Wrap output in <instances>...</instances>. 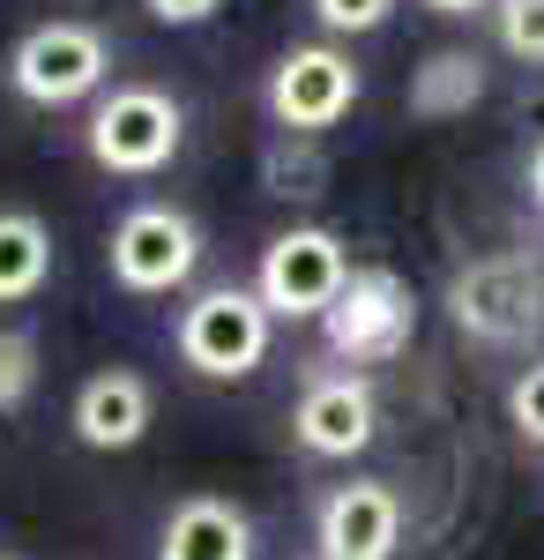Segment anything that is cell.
I'll return each mask as SVG.
<instances>
[{
    "instance_id": "cell-1",
    "label": "cell",
    "mask_w": 544,
    "mask_h": 560,
    "mask_svg": "<svg viewBox=\"0 0 544 560\" xmlns=\"http://www.w3.org/2000/svg\"><path fill=\"white\" fill-rule=\"evenodd\" d=\"M90 165L113 179H150L165 173L172 158H179V142H187V113H179V97L157 83H113L97 105H90Z\"/></svg>"
},
{
    "instance_id": "cell-2",
    "label": "cell",
    "mask_w": 544,
    "mask_h": 560,
    "mask_svg": "<svg viewBox=\"0 0 544 560\" xmlns=\"http://www.w3.org/2000/svg\"><path fill=\"white\" fill-rule=\"evenodd\" d=\"M105 75H113V38L97 23H75V15H52L38 31H23L8 52V90L23 105H45V113L105 97Z\"/></svg>"
},
{
    "instance_id": "cell-3",
    "label": "cell",
    "mask_w": 544,
    "mask_h": 560,
    "mask_svg": "<svg viewBox=\"0 0 544 560\" xmlns=\"http://www.w3.org/2000/svg\"><path fill=\"white\" fill-rule=\"evenodd\" d=\"M269 337H276V314L261 306L253 284H210L179 306V329L172 345L179 359L202 374V382H247L253 366L269 359Z\"/></svg>"
},
{
    "instance_id": "cell-4",
    "label": "cell",
    "mask_w": 544,
    "mask_h": 560,
    "mask_svg": "<svg viewBox=\"0 0 544 560\" xmlns=\"http://www.w3.org/2000/svg\"><path fill=\"white\" fill-rule=\"evenodd\" d=\"M411 337H418V300L388 261H358L335 306L321 314V345L343 366H388L411 351Z\"/></svg>"
},
{
    "instance_id": "cell-5",
    "label": "cell",
    "mask_w": 544,
    "mask_h": 560,
    "mask_svg": "<svg viewBox=\"0 0 544 560\" xmlns=\"http://www.w3.org/2000/svg\"><path fill=\"white\" fill-rule=\"evenodd\" d=\"M448 314H456L462 337L485 345V351L530 345L544 329V269L530 255H515V247L507 255H477L448 284Z\"/></svg>"
},
{
    "instance_id": "cell-6",
    "label": "cell",
    "mask_w": 544,
    "mask_h": 560,
    "mask_svg": "<svg viewBox=\"0 0 544 560\" xmlns=\"http://www.w3.org/2000/svg\"><path fill=\"white\" fill-rule=\"evenodd\" d=\"M194 261H202V232H194V217L172 210V202H134L113 224V240H105V269H113V284L134 292V300L179 292L194 277Z\"/></svg>"
},
{
    "instance_id": "cell-7",
    "label": "cell",
    "mask_w": 544,
    "mask_h": 560,
    "mask_svg": "<svg viewBox=\"0 0 544 560\" xmlns=\"http://www.w3.org/2000/svg\"><path fill=\"white\" fill-rule=\"evenodd\" d=\"M351 284V255L329 224H292L261 247V269H253V292L276 322H321L335 306V292Z\"/></svg>"
},
{
    "instance_id": "cell-8",
    "label": "cell",
    "mask_w": 544,
    "mask_h": 560,
    "mask_svg": "<svg viewBox=\"0 0 544 560\" xmlns=\"http://www.w3.org/2000/svg\"><path fill=\"white\" fill-rule=\"evenodd\" d=\"M358 60L343 52V45H292L276 68H269V90H261V105H269V120L276 135H329L351 105H358Z\"/></svg>"
},
{
    "instance_id": "cell-9",
    "label": "cell",
    "mask_w": 544,
    "mask_h": 560,
    "mask_svg": "<svg viewBox=\"0 0 544 560\" xmlns=\"http://www.w3.org/2000/svg\"><path fill=\"white\" fill-rule=\"evenodd\" d=\"M314 546L321 560H395L403 546V501L380 478H351L314 509Z\"/></svg>"
},
{
    "instance_id": "cell-10",
    "label": "cell",
    "mask_w": 544,
    "mask_h": 560,
    "mask_svg": "<svg viewBox=\"0 0 544 560\" xmlns=\"http://www.w3.org/2000/svg\"><path fill=\"white\" fill-rule=\"evenodd\" d=\"M380 427V404H374V382L366 374H321V382H306L292 411V433L306 456H321V464H351Z\"/></svg>"
},
{
    "instance_id": "cell-11",
    "label": "cell",
    "mask_w": 544,
    "mask_h": 560,
    "mask_svg": "<svg viewBox=\"0 0 544 560\" xmlns=\"http://www.w3.org/2000/svg\"><path fill=\"white\" fill-rule=\"evenodd\" d=\"M150 419H157V388L142 382L134 366H97V374L75 388V404H68L75 441H83V448H97V456L134 448V441L150 433Z\"/></svg>"
},
{
    "instance_id": "cell-12",
    "label": "cell",
    "mask_w": 544,
    "mask_h": 560,
    "mask_svg": "<svg viewBox=\"0 0 544 560\" xmlns=\"http://www.w3.org/2000/svg\"><path fill=\"white\" fill-rule=\"evenodd\" d=\"M157 560H253V516L224 493H187L157 530Z\"/></svg>"
},
{
    "instance_id": "cell-13",
    "label": "cell",
    "mask_w": 544,
    "mask_h": 560,
    "mask_svg": "<svg viewBox=\"0 0 544 560\" xmlns=\"http://www.w3.org/2000/svg\"><path fill=\"white\" fill-rule=\"evenodd\" d=\"M477 97H485V60L462 52V45L425 52L418 75H411V113H418V120H462Z\"/></svg>"
},
{
    "instance_id": "cell-14",
    "label": "cell",
    "mask_w": 544,
    "mask_h": 560,
    "mask_svg": "<svg viewBox=\"0 0 544 560\" xmlns=\"http://www.w3.org/2000/svg\"><path fill=\"white\" fill-rule=\"evenodd\" d=\"M52 277V232L38 210H0V306L38 300Z\"/></svg>"
},
{
    "instance_id": "cell-15",
    "label": "cell",
    "mask_w": 544,
    "mask_h": 560,
    "mask_svg": "<svg viewBox=\"0 0 544 560\" xmlns=\"http://www.w3.org/2000/svg\"><path fill=\"white\" fill-rule=\"evenodd\" d=\"M38 388V337L31 329H0V411H23Z\"/></svg>"
},
{
    "instance_id": "cell-16",
    "label": "cell",
    "mask_w": 544,
    "mask_h": 560,
    "mask_svg": "<svg viewBox=\"0 0 544 560\" xmlns=\"http://www.w3.org/2000/svg\"><path fill=\"white\" fill-rule=\"evenodd\" d=\"M493 23H500V45L515 60H530V68L544 60V0H500Z\"/></svg>"
},
{
    "instance_id": "cell-17",
    "label": "cell",
    "mask_w": 544,
    "mask_h": 560,
    "mask_svg": "<svg viewBox=\"0 0 544 560\" xmlns=\"http://www.w3.org/2000/svg\"><path fill=\"white\" fill-rule=\"evenodd\" d=\"M507 427L522 433L530 448H544V359H530V366L507 382Z\"/></svg>"
},
{
    "instance_id": "cell-18",
    "label": "cell",
    "mask_w": 544,
    "mask_h": 560,
    "mask_svg": "<svg viewBox=\"0 0 544 560\" xmlns=\"http://www.w3.org/2000/svg\"><path fill=\"white\" fill-rule=\"evenodd\" d=\"M388 15H395V0H314V23L329 38H374Z\"/></svg>"
},
{
    "instance_id": "cell-19",
    "label": "cell",
    "mask_w": 544,
    "mask_h": 560,
    "mask_svg": "<svg viewBox=\"0 0 544 560\" xmlns=\"http://www.w3.org/2000/svg\"><path fill=\"white\" fill-rule=\"evenodd\" d=\"M142 8H150V15H157L165 31H194V23H210L224 0H142Z\"/></svg>"
},
{
    "instance_id": "cell-20",
    "label": "cell",
    "mask_w": 544,
    "mask_h": 560,
    "mask_svg": "<svg viewBox=\"0 0 544 560\" xmlns=\"http://www.w3.org/2000/svg\"><path fill=\"white\" fill-rule=\"evenodd\" d=\"M433 15H477V8H500V0H425Z\"/></svg>"
},
{
    "instance_id": "cell-21",
    "label": "cell",
    "mask_w": 544,
    "mask_h": 560,
    "mask_svg": "<svg viewBox=\"0 0 544 560\" xmlns=\"http://www.w3.org/2000/svg\"><path fill=\"white\" fill-rule=\"evenodd\" d=\"M522 179H530V202H537V210H544V142H537V150H530V173H522Z\"/></svg>"
},
{
    "instance_id": "cell-22",
    "label": "cell",
    "mask_w": 544,
    "mask_h": 560,
    "mask_svg": "<svg viewBox=\"0 0 544 560\" xmlns=\"http://www.w3.org/2000/svg\"><path fill=\"white\" fill-rule=\"evenodd\" d=\"M0 560H23V553H0Z\"/></svg>"
},
{
    "instance_id": "cell-23",
    "label": "cell",
    "mask_w": 544,
    "mask_h": 560,
    "mask_svg": "<svg viewBox=\"0 0 544 560\" xmlns=\"http://www.w3.org/2000/svg\"><path fill=\"white\" fill-rule=\"evenodd\" d=\"M314 560H321V553H314Z\"/></svg>"
}]
</instances>
